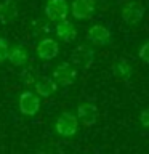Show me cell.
Instances as JSON below:
<instances>
[{
    "label": "cell",
    "instance_id": "9c48e42d",
    "mask_svg": "<svg viewBox=\"0 0 149 154\" xmlns=\"http://www.w3.org/2000/svg\"><path fill=\"white\" fill-rule=\"evenodd\" d=\"M35 51H37V56L40 58V60L50 61V60L58 56V53H59V45H58V42L55 38H42V40L38 42Z\"/></svg>",
    "mask_w": 149,
    "mask_h": 154
},
{
    "label": "cell",
    "instance_id": "52a82bcc",
    "mask_svg": "<svg viewBox=\"0 0 149 154\" xmlns=\"http://www.w3.org/2000/svg\"><path fill=\"white\" fill-rule=\"evenodd\" d=\"M87 38L88 42L95 43V45H108L112 40V35H111V31L103 24H93L88 31H87Z\"/></svg>",
    "mask_w": 149,
    "mask_h": 154
},
{
    "label": "cell",
    "instance_id": "7c38bea8",
    "mask_svg": "<svg viewBox=\"0 0 149 154\" xmlns=\"http://www.w3.org/2000/svg\"><path fill=\"white\" fill-rule=\"evenodd\" d=\"M34 88H35V93L38 96L48 98L58 90V84L50 77H38L37 82L34 84Z\"/></svg>",
    "mask_w": 149,
    "mask_h": 154
},
{
    "label": "cell",
    "instance_id": "e0dca14e",
    "mask_svg": "<svg viewBox=\"0 0 149 154\" xmlns=\"http://www.w3.org/2000/svg\"><path fill=\"white\" fill-rule=\"evenodd\" d=\"M34 24V34H40V32H48L50 31V27L47 26L45 21H42V19H35V21L32 23Z\"/></svg>",
    "mask_w": 149,
    "mask_h": 154
},
{
    "label": "cell",
    "instance_id": "30bf717a",
    "mask_svg": "<svg viewBox=\"0 0 149 154\" xmlns=\"http://www.w3.org/2000/svg\"><path fill=\"white\" fill-rule=\"evenodd\" d=\"M98 108L93 103H82L79 108H77V119L80 120L85 127H91V125L96 124L98 120Z\"/></svg>",
    "mask_w": 149,
    "mask_h": 154
},
{
    "label": "cell",
    "instance_id": "2e32d148",
    "mask_svg": "<svg viewBox=\"0 0 149 154\" xmlns=\"http://www.w3.org/2000/svg\"><path fill=\"white\" fill-rule=\"evenodd\" d=\"M19 79H21V82L24 85H34L37 82L38 79V74H37V71H35V67H32V66H27V67H24V69L19 72Z\"/></svg>",
    "mask_w": 149,
    "mask_h": 154
},
{
    "label": "cell",
    "instance_id": "ba28073f",
    "mask_svg": "<svg viewBox=\"0 0 149 154\" xmlns=\"http://www.w3.org/2000/svg\"><path fill=\"white\" fill-rule=\"evenodd\" d=\"M96 2L95 0H74L71 7L72 16L75 19H88L95 14Z\"/></svg>",
    "mask_w": 149,
    "mask_h": 154
},
{
    "label": "cell",
    "instance_id": "8fae6325",
    "mask_svg": "<svg viewBox=\"0 0 149 154\" xmlns=\"http://www.w3.org/2000/svg\"><path fill=\"white\" fill-rule=\"evenodd\" d=\"M18 5L13 0H3L0 2V23L11 24L18 18Z\"/></svg>",
    "mask_w": 149,
    "mask_h": 154
},
{
    "label": "cell",
    "instance_id": "7a4b0ae2",
    "mask_svg": "<svg viewBox=\"0 0 149 154\" xmlns=\"http://www.w3.org/2000/svg\"><path fill=\"white\" fill-rule=\"evenodd\" d=\"M45 16L50 19V21L59 23L67 19V14H69V5H67L66 0H48L45 3Z\"/></svg>",
    "mask_w": 149,
    "mask_h": 154
},
{
    "label": "cell",
    "instance_id": "ffe728a7",
    "mask_svg": "<svg viewBox=\"0 0 149 154\" xmlns=\"http://www.w3.org/2000/svg\"><path fill=\"white\" fill-rule=\"evenodd\" d=\"M139 124H141L143 128L149 130V108L141 111V114H139Z\"/></svg>",
    "mask_w": 149,
    "mask_h": 154
},
{
    "label": "cell",
    "instance_id": "9a60e30c",
    "mask_svg": "<svg viewBox=\"0 0 149 154\" xmlns=\"http://www.w3.org/2000/svg\"><path fill=\"white\" fill-rule=\"evenodd\" d=\"M112 72L119 80H127L133 75V66L130 64L127 60H119V61L114 63Z\"/></svg>",
    "mask_w": 149,
    "mask_h": 154
},
{
    "label": "cell",
    "instance_id": "ac0fdd59",
    "mask_svg": "<svg viewBox=\"0 0 149 154\" xmlns=\"http://www.w3.org/2000/svg\"><path fill=\"white\" fill-rule=\"evenodd\" d=\"M138 56H139L141 61H144L146 64H149V42H146V43L141 45V48H139V51H138Z\"/></svg>",
    "mask_w": 149,
    "mask_h": 154
},
{
    "label": "cell",
    "instance_id": "5b68a950",
    "mask_svg": "<svg viewBox=\"0 0 149 154\" xmlns=\"http://www.w3.org/2000/svg\"><path fill=\"white\" fill-rule=\"evenodd\" d=\"M19 111L24 116H35L40 111V96L32 91H23L19 96Z\"/></svg>",
    "mask_w": 149,
    "mask_h": 154
},
{
    "label": "cell",
    "instance_id": "6da1fadb",
    "mask_svg": "<svg viewBox=\"0 0 149 154\" xmlns=\"http://www.w3.org/2000/svg\"><path fill=\"white\" fill-rule=\"evenodd\" d=\"M55 130L58 135L61 137H74L79 130V119L77 116L71 114V112H62L59 117L56 119V124H55Z\"/></svg>",
    "mask_w": 149,
    "mask_h": 154
},
{
    "label": "cell",
    "instance_id": "5bb4252c",
    "mask_svg": "<svg viewBox=\"0 0 149 154\" xmlns=\"http://www.w3.org/2000/svg\"><path fill=\"white\" fill-rule=\"evenodd\" d=\"M7 60L11 63L13 66H24L29 61V51L26 47L23 45H14L13 48H10Z\"/></svg>",
    "mask_w": 149,
    "mask_h": 154
},
{
    "label": "cell",
    "instance_id": "3957f363",
    "mask_svg": "<svg viewBox=\"0 0 149 154\" xmlns=\"http://www.w3.org/2000/svg\"><path fill=\"white\" fill-rule=\"evenodd\" d=\"M75 79H77V69L71 64V63H61V64L56 66L55 71H53V80H55L58 85L69 87L75 82Z\"/></svg>",
    "mask_w": 149,
    "mask_h": 154
},
{
    "label": "cell",
    "instance_id": "277c9868",
    "mask_svg": "<svg viewBox=\"0 0 149 154\" xmlns=\"http://www.w3.org/2000/svg\"><path fill=\"white\" fill-rule=\"evenodd\" d=\"M144 16V7L136 0H128L122 7V19L128 26H136Z\"/></svg>",
    "mask_w": 149,
    "mask_h": 154
},
{
    "label": "cell",
    "instance_id": "d6986e66",
    "mask_svg": "<svg viewBox=\"0 0 149 154\" xmlns=\"http://www.w3.org/2000/svg\"><path fill=\"white\" fill-rule=\"evenodd\" d=\"M8 51H10V45H8L7 38L0 37V61L7 60V56H8Z\"/></svg>",
    "mask_w": 149,
    "mask_h": 154
},
{
    "label": "cell",
    "instance_id": "8992f818",
    "mask_svg": "<svg viewBox=\"0 0 149 154\" xmlns=\"http://www.w3.org/2000/svg\"><path fill=\"white\" fill-rule=\"evenodd\" d=\"M71 61H72V64L84 67V69H88L95 61V51L87 45H79L74 51H72Z\"/></svg>",
    "mask_w": 149,
    "mask_h": 154
},
{
    "label": "cell",
    "instance_id": "4fadbf2b",
    "mask_svg": "<svg viewBox=\"0 0 149 154\" xmlns=\"http://www.w3.org/2000/svg\"><path fill=\"white\" fill-rule=\"evenodd\" d=\"M55 32H56V35L59 38H62L64 42H72V40H75V37H77V29L69 19H64V21L58 23Z\"/></svg>",
    "mask_w": 149,
    "mask_h": 154
}]
</instances>
